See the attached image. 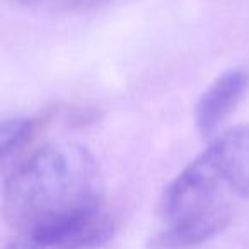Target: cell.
Wrapping results in <instances>:
<instances>
[{
	"label": "cell",
	"instance_id": "277c9868",
	"mask_svg": "<svg viewBox=\"0 0 249 249\" xmlns=\"http://www.w3.org/2000/svg\"><path fill=\"white\" fill-rule=\"evenodd\" d=\"M201 156L235 200L249 198V124L215 137Z\"/></svg>",
	"mask_w": 249,
	"mask_h": 249
},
{
	"label": "cell",
	"instance_id": "3957f363",
	"mask_svg": "<svg viewBox=\"0 0 249 249\" xmlns=\"http://www.w3.org/2000/svg\"><path fill=\"white\" fill-rule=\"evenodd\" d=\"M249 90V72L232 67L217 77L201 94L195 107L196 130L203 139H213Z\"/></svg>",
	"mask_w": 249,
	"mask_h": 249
},
{
	"label": "cell",
	"instance_id": "8992f818",
	"mask_svg": "<svg viewBox=\"0 0 249 249\" xmlns=\"http://www.w3.org/2000/svg\"><path fill=\"white\" fill-rule=\"evenodd\" d=\"M12 2L26 5V7H45L67 12H89L104 7L113 0H12Z\"/></svg>",
	"mask_w": 249,
	"mask_h": 249
},
{
	"label": "cell",
	"instance_id": "5b68a950",
	"mask_svg": "<svg viewBox=\"0 0 249 249\" xmlns=\"http://www.w3.org/2000/svg\"><path fill=\"white\" fill-rule=\"evenodd\" d=\"M41 130V120L12 118L0 121V178L9 176Z\"/></svg>",
	"mask_w": 249,
	"mask_h": 249
},
{
	"label": "cell",
	"instance_id": "6da1fadb",
	"mask_svg": "<svg viewBox=\"0 0 249 249\" xmlns=\"http://www.w3.org/2000/svg\"><path fill=\"white\" fill-rule=\"evenodd\" d=\"M99 164L79 143H52L7 176L2 213L16 239L38 242L104 210Z\"/></svg>",
	"mask_w": 249,
	"mask_h": 249
},
{
	"label": "cell",
	"instance_id": "7a4b0ae2",
	"mask_svg": "<svg viewBox=\"0 0 249 249\" xmlns=\"http://www.w3.org/2000/svg\"><path fill=\"white\" fill-rule=\"evenodd\" d=\"M235 198L198 156L166 188L159 210L166 227L152 239L154 249H191L220 234L234 217Z\"/></svg>",
	"mask_w": 249,
	"mask_h": 249
}]
</instances>
